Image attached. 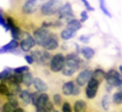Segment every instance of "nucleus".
Returning a JSON list of instances; mask_svg holds the SVG:
<instances>
[{"label":"nucleus","mask_w":122,"mask_h":112,"mask_svg":"<svg viewBox=\"0 0 122 112\" xmlns=\"http://www.w3.org/2000/svg\"><path fill=\"white\" fill-rule=\"evenodd\" d=\"M32 81H34V75L30 72H26V73L22 74V85H24L26 88L32 86Z\"/></svg>","instance_id":"20"},{"label":"nucleus","mask_w":122,"mask_h":112,"mask_svg":"<svg viewBox=\"0 0 122 112\" xmlns=\"http://www.w3.org/2000/svg\"><path fill=\"white\" fill-rule=\"evenodd\" d=\"M0 97L3 99H7L10 97V89H9V86L6 85V82L4 81H0Z\"/></svg>","instance_id":"26"},{"label":"nucleus","mask_w":122,"mask_h":112,"mask_svg":"<svg viewBox=\"0 0 122 112\" xmlns=\"http://www.w3.org/2000/svg\"><path fill=\"white\" fill-rule=\"evenodd\" d=\"M79 39H80V42H84V43H87V42L90 41L89 36H84V35H83V36H81V37H80Z\"/></svg>","instance_id":"40"},{"label":"nucleus","mask_w":122,"mask_h":112,"mask_svg":"<svg viewBox=\"0 0 122 112\" xmlns=\"http://www.w3.org/2000/svg\"><path fill=\"white\" fill-rule=\"evenodd\" d=\"M111 97H110V94L109 93H107V94H104L103 95V98H102V100H101V106H102V108L104 110V111H109L110 110V107H111Z\"/></svg>","instance_id":"21"},{"label":"nucleus","mask_w":122,"mask_h":112,"mask_svg":"<svg viewBox=\"0 0 122 112\" xmlns=\"http://www.w3.org/2000/svg\"><path fill=\"white\" fill-rule=\"evenodd\" d=\"M87 18H89V16H87V11H81V13H80V23L86 22Z\"/></svg>","instance_id":"37"},{"label":"nucleus","mask_w":122,"mask_h":112,"mask_svg":"<svg viewBox=\"0 0 122 112\" xmlns=\"http://www.w3.org/2000/svg\"><path fill=\"white\" fill-rule=\"evenodd\" d=\"M35 112H49L46 107H38V108H35Z\"/></svg>","instance_id":"41"},{"label":"nucleus","mask_w":122,"mask_h":112,"mask_svg":"<svg viewBox=\"0 0 122 112\" xmlns=\"http://www.w3.org/2000/svg\"><path fill=\"white\" fill-rule=\"evenodd\" d=\"M51 112H60V111H59V110H55V108H54V110H53Z\"/></svg>","instance_id":"43"},{"label":"nucleus","mask_w":122,"mask_h":112,"mask_svg":"<svg viewBox=\"0 0 122 112\" xmlns=\"http://www.w3.org/2000/svg\"><path fill=\"white\" fill-rule=\"evenodd\" d=\"M42 49L47 50V51H54L60 47V41H59V36L54 32H50L47 38L44 39V42L42 43Z\"/></svg>","instance_id":"8"},{"label":"nucleus","mask_w":122,"mask_h":112,"mask_svg":"<svg viewBox=\"0 0 122 112\" xmlns=\"http://www.w3.org/2000/svg\"><path fill=\"white\" fill-rule=\"evenodd\" d=\"M64 63H65V55L62 52H56V54L50 56L48 68L51 73H59L62 69Z\"/></svg>","instance_id":"5"},{"label":"nucleus","mask_w":122,"mask_h":112,"mask_svg":"<svg viewBox=\"0 0 122 112\" xmlns=\"http://www.w3.org/2000/svg\"><path fill=\"white\" fill-rule=\"evenodd\" d=\"M0 25H1L6 31L9 30V28H7V25H6V22H5V18H4V13L1 12V10H0Z\"/></svg>","instance_id":"35"},{"label":"nucleus","mask_w":122,"mask_h":112,"mask_svg":"<svg viewBox=\"0 0 122 112\" xmlns=\"http://www.w3.org/2000/svg\"><path fill=\"white\" fill-rule=\"evenodd\" d=\"M73 112H87V103L84 99H77L72 106Z\"/></svg>","instance_id":"15"},{"label":"nucleus","mask_w":122,"mask_h":112,"mask_svg":"<svg viewBox=\"0 0 122 112\" xmlns=\"http://www.w3.org/2000/svg\"><path fill=\"white\" fill-rule=\"evenodd\" d=\"M32 86L35 88V91L40 92V93H44L48 91V85L41 79V78H34V81H32Z\"/></svg>","instance_id":"14"},{"label":"nucleus","mask_w":122,"mask_h":112,"mask_svg":"<svg viewBox=\"0 0 122 112\" xmlns=\"http://www.w3.org/2000/svg\"><path fill=\"white\" fill-rule=\"evenodd\" d=\"M13 72H12V68H5L3 72H0V81H6L10 76H11V74H12Z\"/></svg>","instance_id":"30"},{"label":"nucleus","mask_w":122,"mask_h":112,"mask_svg":"<svg viewBox=\"0 0 122 112\" xmlns=\"http://www.w3.org/2000/svg\"><path fill=\"white\" fill-rule=\"evenodd\" d=\"M17 107H19V101H18L17 97L10 95L3 103V106H1V108H0V112H12Z\"/></svg>","instance_id":"13"},{"label":"nucleus","mask_w":122,"mask_h":112,"mask_svg":"<svg viewBox=\"0 0 122 112\" xmlns=\"http://www.w3.org/2000/svg\"><path fill=\"white\" fill-rule=\"evenodd\" d=\"M57 18L59 20H66V23L73 18H76L74 13H73V10H72V4L71 3H65V4H61V6L59 7L57 10Z\"/></svg>","instance_id":"7"},{"label":"nucleus","mask_w":122,"mask_h":112,"mask_svg":"<svg viewBox=\"0 0 122 112\" xmlns=\"http://www.w3.org/2000/svg\"><path fill=\"white\" fill-rule=\"evenodd\" d=\"M30 55L32 56L34 62H36L38 66H41V67H48L50 56H51L49 51H47L44 49L36 48V49H32V52Z\"/></svg>","instance_id":"3"},{"label":"nucleus","mask_w":122,"mask_h":112,"mask_svg":"<svg viewBox=\"0 0 122 112\" xmlns=\"http://www.w3.org/2000/svg\"><path fill=\"white\" fill-rule=\"evenodd\" d=\"M38 95H40V92H37V91L31 92V105H32L34 107H35V104H36V101H37Z\"/></svg>","instance_id":"34"},{"label":"nucleus","mask_w":122,"mask_h":112,"mask_svg":"<svg viewBox=\"0 0 122 112\" xmlns=\"http://www.w3.org/2000/svg\"><path fill=\"white\" fill-rule=\"evenodd\" d=\"M76 33H77V32H76L74 30L68 29V28H65L62 31L60 32V37H61V39H64V41H68V39H71L72 37H74Z\"/></svg>","instance_id":"22"},{"label":"nucleus","mask_w":122,"mask_h":112,"mask_svg":"<svg viewBox=\"0 0 122 112\" xmlns=\"http://www.w3.org/2000/svg\"><path fill=\"white\" fill-rule=\"evenodd\" d=\"M111 103H114V105L117 106V107L121 106V104H122V92H121V89L116 91V92L112 94V97H111Z\"/></svg>","instance_id":"27"},{"label":"nucleus","mask_w":122,"mask_h":112,"mask_svg":"<svg viewBox=\"0 0 122 112\" xmlns=\"http://www.w3.org/2000/svg\"><path fill=\"white\" fill-rule=\"evenodd\" d=\"M49 100H50V97H49V94H48L47 92L40 93V95H38V98H37V101H36V104H35V108L43 107V106L47 104V101H49Z\"/></svg>","instance_id":"19"},{"label":"nucleus","mask_w":122,"mask_h":112,"mask_svg":"<svg viewBox=\"0 0 122 112\" xmlns=\"http://www.w3.org/2000/svg\"><path fill=\"white\" fill-rule=\"evenodd\" d=\"M24 60L29 63V65H32V63H35L34 62V59H32V56L30 55V54H26L25 56H24Z\"/></svg>","instance_id":"38"},{"label":"nucleus","mask_w":122,"mask_h":112,"mask_svg":"<svg viewBox=\"0 0 122 112\" xmlns=\"http://www.w3.org/2000/svg\"><path fill=\"white\" fill-rule=\"evenodd\" d=\"M12 112H25V110H24L23 107H20V106H19V107H17V108H15V110H13Z\"/></svg>","instance_id":"42"},{"label":"nucleus","mask_w":122,"mask_h":112,"mask_svg":"<svg viewBox=\"0 0 122 112\" xmlns=\"http://www.w3.org/2000/svg\"><path fill=\"white\" fill-rule=\"evenodd\" d=\"M61 0H46L38 6V12L43 17H51L57 13L59 7L61 6Z\"/></svg>","instance_id":"2"},{"label":"nucleus","mask_w":122,"mask_h":112,"mask_svg":"<svg viewBox=\"0 0 122 112\" xmlns=\"http://www.w3.org/2000/svg\"><path fill=\"white\" fill-rule=\"evenodd\" d=\"M79 52L81 54L84 60H91L95 56V50L92 48H90V47H81L79 49Z\"/></svg>","instance_id":"18"},{"label":"nucleus","mask_w":122,"mask_h":112,"mask_svg":"<svg viewBox=\"0 0 122 112\" xmlns=\"http://www.w3.org/2000/svg\"><path fill=\"white\" fill-rule=\"evenodd\" d=\"M81 93V87L74 85V88H73V93H72V97H78L79 94Z\"/></svg>","instance_id":"36"},{"label":"nucleus","mask_w":122,"mask_h":112,"mask_svg":"<svg viewBox=\"0 0 122 112\" xmlns=\"http://www.w3.org/2000/svg\"><path fill=\"white\" fill-rule=\"evenodd\" d=\"M98 1H99V6H101V10L103 11V13L107 14L108 17H111L110 12L108 11V9H107V6H105V4H104V0H98Z\"/></svg>","instance_id":"33"},{"label":"nucleus","mask_w":122,"mask_h":112,"mask_svg":"<svg viewBox=\"0 0 122 112\" xmlns=\"http://www.w3.org/2000/svg\"><path fill=\"white\" fill-rule=\"evenodd\" d=\"M99 85L101 82L93 78H91L87 84L85 85V97L86 99H95L97 97V93H98V89H99Z\"/></svg>","instance_id":"9"},{"label":"nucleus","mask_w":122,"mask_h":112,"mask_svg":"<svg viewBox=\"0 0 122 112\" xmlns=\"http://www.w3.org/2000/svg\"><path fill=\"white\" fill-rule=\"evenodd\" d=\"M104 80H105L107 85H110V86H112L114 88H120L121 85H122L121 74H120L115 68H111V69H109L108 72H105Z\"/></svg>","instance_id":"6"},{"label":"nucleus","mask_w":122,"mask_h":112,"mask_svg":"<svg viewBox=\"0 0 122 112\" xmlns=\"http://www.w3.org/2000/svg\"><path fill=\"white\" fill-rule=\"evenodd\" d=\"M81 3H83V4H84V6L86 7V11H93L92 6L90 5V3L87 1V0H81Z\"/></svg>","instance_id":"39"},{"label":"nucleus","mask_w":122,"mask_h":112,"mask_svg":"<svg viewBox=\"0 0 122 112\" xmlns=\"http://www.w3.org/2000/svg\"><path fill=\"white\" fill-rule=\"evenodd\" d=\"M50 33V31L48 30V29H46V28H42V26H40V28H37V29H35L34 30V32H32V38H34V41H35V44H37V45H42V43L44 42V39L47 38V36Z\"/></svg>","instance_id":"12"},{"label":"nucleus","mask_w":122,"mask_h":112,"mask_svg":"<svg viewBox=\"0 0 122 112\" xmlns=\"http://www.w3.org/2000/svg\"><path fill=\"white\" fill-rule=\"evenodd\" d=\"M40 0H24L22 6H20V12L24 16H30L34 14L35 12L38 11L40 6Z\"/></svg>","instance_id":"10"},{"label":"nucleus","mask_w":122,"mask_h":112,"mask_svg":"<svg viewBox=\"0 0 122 112\" xmlns=\"http://www.w3.org/2000/svg\"><path fill=\"white\" fill-rule=\"evenodd\" d=\"M50 101L53 103L54 106L60 107L61 105H62V103H64V97H62V94H61V93H54L51 95V100Z\"/></svg>","instance_id":"28"},{"label":"nucleus","mask_w":122,"mask_h":112,"mask_svg":"<svg viewBox=\"0 0 122 112\" xmlns=\"http://www.w3.org/2000/svg\"><path fill=\"white\" fill-rule=\"evenodd\" d=\"M18 47L20 48L22 51H31L34 49V47L36 45L35 44V41L32 38V36L29 33V32H25V31H20L19 32V36H18Z\"/></svg>","instance_id":"4"},{"label":"nucleus","mask_w":122,"mask_h":112,"mask_svg":"<svg viewBox=\"0 0 122 112\" xmlns=\"http://www.w3.org/2000/svg\"><path fill=\"white\" fill-rule=\"evenodd\" d=\"M13 73H17V74H24L26 72H29V66H23V67H18L16 69H12Z\"/></svg>","instance_id":"32"},{"label":"nucleus","mask_w":122,"mask_h":112,"mask_svg":"<svg viewBox=\"0 0 122 112\" xmlns=\"http://www.w3.org/2000/svg\"><path fill=\"white\" fill-rule=\"evenodd\" d=\"M9 89H10V95H13V97H19V94L22 92L20 85H10Z\"/></svg>","instance_id":"29"},{"label":"nucleus","mask_w":122,"mask_h":112,"mask_svg":"<svg viewBox=\"0 0 122 112\" xmlns=\"http://www.w3.org/2000/svg\"><path fill=\"white\" fill-rule=\"evenodd\" d=\"M104 76H105V70H104L103 68L97 67L96 69L92 70V78L96 79V80H98L99 82H102V81L104 80Z\"/></svg>","instance_id":"25"},{"label":"nucleus","mask_w":122,"mask_h":112,"mask_svg":"<svg viewBox=\"0 0 122 112\" xmlns=\"http://www.w3.org/2000/svg\"><path fill=\"white\" fill-rule=\"evenodd\" d=\"M83 67H85L84 59H81L77 52H70V54L65 55V63L60 72L64 76L70 78V76L74 75V73H77Z\"/></svg>","instance_id":"1"},{"label":"nucleus","mask_w":122,"mask_h":112,"mask_svg":"<svg viewBox=\"0 0 122 112\" xmlns=\"http://www.w3.org/2000/svg\"><path fill=\"white\" fill-rule=\"evenodd\" d=\"M19 99L23 103V105L28 106L31 105V92L26 88V89H22L20 94H19Z\"/></svg>","instance_id":"17"},{"label":"nucleus","mask_w":122,"mask_h":112,"mask_svg":"<svg viewBox=\"0 0 122 112\" xmlns=\"http://www.w3.org/2000/svg\"><path fill=\"white\" fill-rule=\"evenodd\" d=\"M74 85H76L74 81H67V82H64L62 86H61V94L65 95V97H72Z\"/></svg>","instance_id":"16"},{"label":"nucleus","mask_w":122,"mask_h":112,"mask_svg":"<svg viewBox=\"0 0 122 112\" xmlns=\"http://www.w3.org/2000/svg\"><path fill=\"white\" fill-rule=\"evenodd\" d=\"M18 48V41L17 39H12L10 43L5 44L1 49H0V52H6V51H15Z\"/></svg>","instance_id":"23"},{"label":"nucleus","mask_w":122,"mask_h":112,"mask_svg":"<svg viewBox=\"0 0 122 112\" xmlns=\"http://www.w3.org/2000/svg\"><path fill=\"white\" fill-rule=\"evenodd\" d=\"M66 28L72 29V30H74V31L77 32L78 30H80V29H81V23H80V20H79V19L73 18V19H71V20H68V22L66 23Z\"/></svg>","instance_id":"24"},{"label":"nucleus","mask_w":122,"mask_h":112,"mask_svg":"<svg viewBox=\"0 0 122 112\" xmlns=\"http://www.w3.org/2000/svg\"><path fill=\"white\" fill-rule=\"evenodd\" d=\"M60 107H61V112H73L72 104H71L70 100H64L62 105H61Z\"/></svg>","instance_id":"31"},{"label":"nucleus","mask_w":122,"mask_h":112,"mask_svg":"<svg viewBox=\"0 0 122 112\" xmlns=\"http://www.w3.org/2000/svg\"><path fill=\"white\" fill-rule=\"evenodd\" d=\"M91 78H92V69H89V68L81 69L79 72V74L76 76L74 84L77 86H79V87H84Z\"/></svg>","instance_id":"11"}]
</instances>
